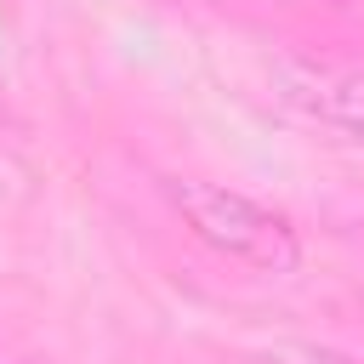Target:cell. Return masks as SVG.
<instances>
[{"mask_svg":"<svg viewBox=\"0 0 364 364\" xmlns=\"http://www.w3.org/2000/svg\"><path fill=\"white\" fill-rule=\"evenodd\" d=\"M165 199H171V210L182 216V228H188L193 239H205L216 256H228V262H245V267H256V273H290V267L301 262L296 228H290L279 210H267L262 199H250V193H233V188H222V182L171 176V182H165Z\"/></svg>","mask_w":364,"mask_h":364,"instance_id":"1","label":"cell"},{"mask_svg":"<svg viewBox=\"0 0 364 364\" xmlns=\"http://www.w3.org/2000/svg\"><path fill=\"white\" fill-rule=\"evenodd\" d=\"M256 364H358V358H347L324 341H273L256 353Z\"/></svg>","mask_w":364,"mask_h":364,"instance_id":"2","label":"cell"},{"mask_svg":"<svg viewBox=\"0 0 364 364\" xmlns=\"http://www.w3.org/2000/svg\"><path fill=\"white\" fill-rule=\"evenodd\" d=\"M341 131H347V136H353V142H358V148H364V108H358V114H353V119H341Z\"/></svg>","mask_w":364,"mask_h":364,"instance_id":"3","label":"cell"}]
</instances>
